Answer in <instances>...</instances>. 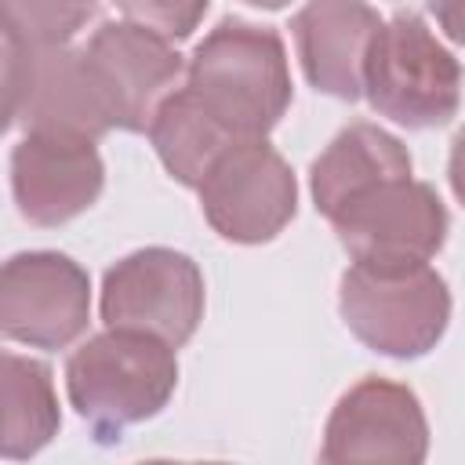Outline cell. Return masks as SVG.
Listing matches in <instances>:
<instances>
[{
  "label": "cell",
  "mask_w": 465,
  "mask_h": 465,
  "mask_svg": "<svg viewBox=\"0 0 465 465\" xmlns=\"http://www.w3.org/2000/svg\"><path fill=\"white\" fill-rule=\"evenodd\" d=\"M411 174V153L407 145L389 134L378 124L356 120L341 127L331 145L312 160L309 189L312 203L323 218H331L341 203L360 196L363 189L385 182V178H407Z\"/></svg>",
  "instance_id": "obj_14"
},
{
  "label": "cell",
  "mask_w": 465,
  "mask_h": 465,
  "mask_svg": "<svg viewBox=\"0 0 465 465\" xmlns=\"http://www.w3.org/2000/svg\"><path fill=\"white\" fill-rule=\"evenodd\" d=\"M116 15L134 25H145L149 33L163 36L167 44H174V40L193 36L200 18L207 15V4H120Z\"/></svg>",
  "instance_id": "obj_18"
},
{
  "label": "cell",
  "mask_w": 465,
  "mask_h": 465,
  "mask_svg": "<svg viewBox=\"0 0 465 465\" xmlns=\"http://www.w3.org/2000/svg\"><path fill=\"white\" fill-rule=\"evenodd\" d=\"M62 414L44 360L0 352V461H29L58 436Z\"/></svg>",
  "instance_id": "obj_15"
},
{
  "label": "cell",
  "mask_w": 465,
  "mask_h": 465,
  "mask_svg": "<svg viewBox=\"0 0 465 465\" xmlns=\"http://www.w3.org/2000/svg\"><path fill=\"white\" fill-rule=\"evenodd\" d=\"M363 94L378 116L407 131L443 127L458 116L461 62L418 11H396L371 40Z\"/></svg>",
  "instance_id": "obj_3"
},
{
  "label": "cell",
  "mask_w": 465,
  "mask_h": 465,
  "mask_svg": "<svg viewBox=\"0 0 465 465\" xmlns=\"http://www.w3.org/2000/svg\"><path fill=\"white\" fill-rule=\"evenodd\" d=\"M305 80L338 102L363 98V65L381 15L356 0H316L291 18Z\"/></svg>",
  "instance_id": "obj_13"
},
{
  "label": "cell",
  "mask_w": 465,
  "mask_h": 465,
  "mask_svg": "<svg viewBox=\"0 0 465 465\" xmlns=\"http://www.w3.org/2000/svg\"><path fill=\"white\" fill-rule=\"evenodd\" d=\"M91 320V280L62 251H18L0 262V334L29 349H65Z\"/></svg>",
  "instance_id": "obj_8"
},
{
  "label": "cell",
  "mask_w": 465,
  "mask_h": 465,
  "mask_svg": "<svg viewBox=\"0 0 465 465\" xmlns=\"http://www.w3.org/2000/svg\"><path fill=\"white\" fill-rule=\"evenodd\" d=\"M429 421L414 389L363 378L334 403L316 465H425Z\"/></svg>",
  "instance_id": "obj_9"
},
{
  "label": "cell",
  "mask_w": 465,
  "mask_h": 465,
  "mask_svg": "<svg viewBox=\"0 0 465 465\" xmlns=\"http://www.w3.org/2000/svg\"><path fill=\"white\" fill-rule=\"evenodd\" d=\"M105 185V163L87 138L25 134L11 149V193L29 225L58 229L80 218Z\"/></svg>",
  "instance_id": "obj_11"
},
{
  "label": "cell",
  "mask_w": 465,
  "mask_h": 465,
  "mask_svg": "<svg viewBox=\"0 0 465 465\" xmlns=\"http://www.w3.org/2000/svg\"><path fill=\"white\" fill-rule=\"evenodd\" d=\"M203 320V272L174 247H142L105 269L102 323L182 349Z\"/></svg>",
  "instance_id": "obj_5"
},
{
  "label": "cell",
  "mask_w": 465,
  "mask_h": 465,
  "mask_svg": "<svg viewBox=\"0 0 465 465\" xmlns=\"http://www.w3.org/2000/svg\"><path fill=\"white\" fill-rule=\"evenodd\" d=\"M345 327L374 352L418 360L450 320V291L432 265H349L338 283Z\"/></svg>",
  "instance_id": "obj_4"
},
{
  "label": "cell",
  "mask_w": 465,
  "mask_h": 465,
  "mask_svg": "<svg viewBox=\"0 0 465 465\" xmlns=\"http://www.w3.org/2000/svg\"><path fill=\"white\" fill-rule=\"evenodd\" d=\"M18 94H22V44L0 22V134L18 116Z\"/></svg>",
  "instance_id": "obj_19"
},
{
  "label": "cell",
  "mask_w": 465,
  "mask_h": 465,
  "mask_svg": "<svg viewBox=\"0 0 465 465\" xmlns=\"http://www.w3.org/2000/svg\"><path fill=\"white\" fill-rule=\"evenodd\" d=\"M98 15L94 4H54V0H4L0 22L22 47H62Z\"/></svg>",
  "instance_id": "obj_17"
},
{
  "label": "cell",
  "mask_w": 465,
  "mask_h": 465,
  "mask_svg": "<svg viewBox=\"0 0 465 465\" xmlns=\"http://www.w3.org/2000/svg\"><path fill=\"white\" fill-rule=\"evenodd\" d=\"M138 465H229V461H167V458H156V461H138Z\"/></svg>",
  "instance_id": "obj_20"
},
{
  "label": "cell",
  "mask_w": 465,
  "mask_h": 465,
  "mask_svg": "<svg viewBox=\"0 0 465 465\" xmlns=\"http://www.w3.org/2000/svg\"><path fill=\"white\" fill-rule=\"evenodd\" d=\"M15 124H22L25 134H69L87 142L113 131L80 47H22V94Z\"/></svg>",
  "instance_id": "obj_12"
},
{
  "label": "cell",
  "mask_w": 465,
  "mask_h": 465,
  "mask_svg": "<svg viewBox=\"0 0 465 465\" xmlns=\"http://www.w3.org/2000/svg\"><path fill=\"white\" fill-rule=\"evenodd\" d=\"M182 87L240 142L265 138L294 94L280 33L236 15H225L193 47Z\"/></svg>",
  "instance_id": "obj_1"
},
{
  "label": "cell",
  "mask_w": 465,
  "mask_h": 465,
  "mask_svg": "<svg viewBox=\"0 0 465 465\" xmlns=\"http://www.w3.org/2000/svg\"><path fill=\"white\" fill-rule=\"evenodd\" d=\"M178 385V360L156 338L102 331L65 360V392L94 443H120L131 425L156 418Z\"/></svg>",
  "instance_id": "obj_2"
},
{
  "label": "cell",
  "mask_w": 465,
  "mask_h": 465,
  "mask_svg": "<svg viewBox=\"0 0 465 465\" xmlns=\"http://www.w3.org/2000/svg\"><path fill=\"white\" fill-rule=\"evenodd\" d=\"M80 51L113 131H149L153 113L178 87L185 69L174 44L120 15L105 18Z\"/></svg>",
  "instance_id": "obj_10"
},
{
  "label": "cell",
  "mask_w": 465,
  "mask_h": 465,
  "mask_svg": "<svg viewBox=\"0 0 465 465\" xmlns=\"http://www.w3.org/2000/svg\"><path fill=\"white\" fill-rule=\"evenodd\" d=\"M327 222L352 265H429L450 229L436 189L411 174L363 189Z\"/></svg>",
  "instance_id": "obj_6"
},
{
  "label": "cell",
  "mask_w": 465,
  "mask_h": 465,
  "mask_svg": "<svg viewBox=\"0 0 465 465\" xmlns=\"http://www.w3.org/2000/svg\"><path fill=\"white\" fill-rule=\"evenodd\" d=\"M149 142L167 174L185 189H196L211 163L232 145H240V138H232L218 120H211L185 87H174L160 102L149 120Z\"/></svg>",
  "instance_id": "obj_16"
},
{
  "label": "cell",
  "mask_w": 465,
  "mask_h": 465,
  "mask_svg": "<svg viewBox=\"0 0 465 465\" xmlns=\"http://www.w3.org/2000/svg\"><path fill=\"white\" fill-rule=\"evenodd\" d=\"M196 193L207 225L229 243H269L298 211L294 171L265 138L222 153Z\"/></svg>",
  "instance_id": "obj_7"
}]
</instances>
